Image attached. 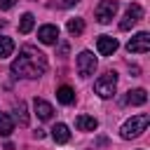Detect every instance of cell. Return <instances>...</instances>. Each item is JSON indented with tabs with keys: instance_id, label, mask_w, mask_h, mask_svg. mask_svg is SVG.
I'll return each mask as SVG.
<instances>
[{
	"instance_id": "cell-1",
	"label": "cell",
	"mask_w": 150,
	"mask_h": 150,
	"mask_svg": "<svg viewBox=\"0 0 150 150\" xmlns=\"http://www.w3.org/2000/svg\"><path fill=\"white\" fill-rule=\"evenodd\" d=\"M47 70V56L33 47V45H23L19 56L12 61V73L16 77H26V80H35Z\"/></svg>"
},
{
	"instance_id": "cell-2",
	"label": "cell",
	"mask_w": 150,
	"mask_h": 150,
	"mask_svg": "<svg viewBox=\"0 0 150 150\" xmlns=\"http://www.w3.org/2000/svg\"><path fill=\"white\" fill-rule=\"evenodd\" d=\"M148 124H150V115H145V112H141V115H134L131 120H127V122L122 124V129H120V136H122L124 141H129V138H136V136H141V134L148 129Z\"/></svg>"
},
{
	"instance_id": "cell-3",
	"label": "cell",
	"mask_w": 150,
	"mask_h": 150,
	"mask_svg": "<svg viewBox=\"0 0 150 150\" xmlns=\"http://www.w3.org/2000/svg\"><path fill=\"white\" fill-rule=\"evenodd\" d=\"M94 89H96V94H98L101 98L115 96V89H117V73L108 70L105 75H101V77L94 82Z\"/></svg>"
},
{
	"instance_id": "cell-4",
	"label": "cell",
	"mask_w": 150,
	"mask_h": 150,
	"mask_svg": "<svg viewBox=\"0 0 150 150\" xmlns=\"http://www.w3.org/2000/svg\"><path fill=\"white\" fill-rule=\"evenodd\" d=\"M96 21L98 23H110L112 19H115V14H117V2L115 0H101L98 5H96Z\"/></svg>"
},
{
	"instance_id": "cell-5",
	"label": "cell",
	"mask_w": 150,
	"mask_h": 150,
	"mask_svg": "<svg viewBox=\"0 0 150 150\" xmlns=\"http://www.w3.org/2000/svg\"><path fill=\"white\" fill-rule=\"evenodd\" d=\"M141 16H143V7H141L138 2H131V5L127 7V12H124L122 21H120V30H129V28H134V26L141 21Z\"/></svg>"
},
{
	"instance_id": "cell-6",
	"label": "cell",
	"mask_w": 150,
	"mask_h": 150,
	"mask_svg": "<svg viewBox=\"0 0 150 150\" xmlns=\"http://www.w3.org/2000/svg\"><path fill=\"white\" fill-rule=\"evenodd\" d=\"M94 70H96V56L91 52H87V49L80 52L77 54V73H80V77H91Z\"/></svg>"
},
{
	"instance_id": "cell-7",
	"label": "cell",
	"mask_w": 150,
	"mask_h": 150,
	"mask_svg": "<svg viewBox=\"0 0 150 150\" xmlns=\"http://www.w3.org/2000/svg\"><path fill=\"white\" fill-rule=\"evenodd\" d=\"M150 49V35L143 30V33H136L129 42H127V52L129 54H145Z\"/></svg>"
},
{
	"instance_id": "cell-8",
	"label": "cell",
	"mask_w": 150,
	"mask_h": 150,
	"mask_svg": "<svg viewBox=\"0 0 150 150\" xmlns=\"http://www.w3.org/2000/svg\"><path fill=\"white\" fill-rule=\"evenodd\" d=\"M38 40H40L42 45H54V42L59 40V26H54V23H45V26H40V30H38Z\"/></svg>"
},
{
	"instance_id": "cell-9",
	"label": "cell",
	"mask_w": 150,
	"mask_h": 150,
	"mask_svg": "<svg viewBox=\"0 0 150 150\" xmlns=\"http://www.w3.org/2000/svg\"><path fill=\"white\" fill-rule=\"evenodd\" d=\"M117 40L112 38V35H101L98 40H96V49H98V54H103V56H110V54H115L117 52Z\"/></svg>"
},
{
	"instance_id": "cell-10",
	"label": "cell",
	"mask_w": 150,
	"mask_h": 150,
	"mask_svg": "<svg viewBox=\"0 0 150 150\" xmlns=\"http://www.w3.org/2000/svg\"><path fill=\"white\" fill-rule=\"evenodd\" d=\"M33 108H35V115H38L40 120H45V122L52 120V115H54V108H52L45 98H35V101H33Z\"/></svg>"
},
{
	"instance_id": "cell-11",
	"label": "cell",
	"mask_w": 150,
	"mask_h": 150,
	"mask_svg": "<svg viewBox=\"0 0 150 150\" xmlns=\"http://www.w3.org/2000/svg\"><path fill=\"white\" fill-rule=\"evenodd\" d=\"M75 127L80 131H96L98 129V120L91 117V115H77L75 117Z\"/></svg>"
},
{
	"instance_id": "cell-12",
	"label": "cell",
	"mask_w": 150,
	"mask_h": 150,
	"mask_svg": "<svg viewBox=\"0 0 150 150\" xmlns=\"http://www.w3.org/2000/svg\"><path fill=\"white\" fill-rule=\"evenodd\" d=\"M124 101L129 105H143L148 101V91L145 89H131V91H127V98Z\"/></svg>"
},
{
	"instance_id": "cell-13",
	"label": "cell",
	"mask_w": 150,
	"mask_h": 150,
	"mask_svg": "<svg viewBox=\"0 0 150 150\" xmlns=\"http://www.w3.org/2000/svg\"><path fill=\"white\" fill-rule=\"evenodd\" d=\"M52 138H54L56 143H68V141H70V129H68L63 122H59V124H54V129H52Z\"/></svg>"
},
{
	"instance_id": "cell-14",
	"label": "cell",
	"mask_w": 150,
	"mask_h": 150,
	"mask_svg": "<svg viewBox=\"0 0 150 150\" xmlns=\"http://www.w3.org/2000/svg\"><path fill=\"white\" fill-rule=\"evenodd\" d=\"M56 98H59V103H63V105H70L73 101H75V91L70 89V87H59L56 89Z\"/></svg>"
},
{
	"instance_id": "cell-15",
	"label": "cell",
	"mask_w": 150,
	"mask_h": 150,
	"mask_svg": "<svg viewBox=\"0 0 150 150\" xmlns=\"http://www.w3.org/2000/svg\"><path fill=\"white\" fill-rule=\"evenodd\" d=\"M12 131H14V120H12L7 112H0V136L7 138Z\"/></svg>"
},
{
	"instance_id": "cell-16",
	"label": "cell",
	"mask_w": 150,
	"mask_h": 150,
	"mask_svg": "<svg viewBox=\"0 0 150 150\" xmlns=\"http://www.w3.org/2000/svg\"><path fill=\"white\" fill-rule=\"evenodd\" d=\"M12 52H14V40L7 35H0V59L12 56Z\"/></svg>"
},
{
	"instance_id": "cell-17",
	"label": "cell",
	"mask_w": 150,
	"mask_h": 150,
	"mask_svg": "<svg viewBox=\"0 0 150 150\" xmlns=\"http://www.w3.org/2000/svg\"><path fill=\"white\" fill-rule=\"evenodd\" d=\"M14 117H16V122H19L21 127L28 124V112H26V103H23V101L14 103Z\"/></svg>"
},
{
	"instance_id": "cell-18",
	"label": "cell",
	"mask_w": 150,
	"mask_h": 150,
	"mask_svg": "<svg viewBox=\"0 0 150 150\" xmlns=\"http://www.w3.org/2000/svg\"><path fill=\"white\" fill-rule=\"evenodd\" d=\"M33 23H35V16L30 14V12H26L23 16H21V21H19V33H30L33 30Z\"/></svg>"
},
{
	"instance_id": "cell-19",
	"label": "cell",
	"mask_w": 150,
	"mask_h": 150,
	"mask_svg": "<svg viewBox=\"0 0 150 150\" xmlns=\"http://www.w3.org/2000/svg\"><path fill=\"white\" fill-rule=\"evenodd\" d=\"M66 28H68V33H70V35H80V33L84 30V21H82L80 16H75V19H68Z\"/></svg>"
},
{
	"instance_id": "cell-20",
	"label": "cell",
	"mask_w": 150,
	"mask_h": 150,
	"mask_svg": "<svg viewBox=\"0 0 150 150\" xmlns=\"http://www.w3.org/2000/svg\"><path fill=\"white\" fill-rule=\"evenodd\" d=\"M14 5H16V0H0V9H9Z\"/></svg>"
},
{
	"instance_id": "cell-21",
	"label": "cell",
	"mask_w": 150,
	"mask_h": 150,
	"mask_svg": "<svg viewBox=\"0 0 150 150\" xmlns=\"http://www.w3.org/2000/svg\"><path fill=\"white\" fill-rule=\"evenodd\" d=\"M77 2H80V0H63V5H66V7H73V5H77Z\"/></svg>"
}]
</instances>
